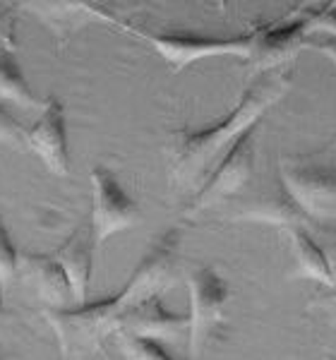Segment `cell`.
I'll return each instance as SVG.
<instances>
[{
  "label": "cell",
  "mask_w": 336,
  "mask_h": 360,
  "mask_svg": "<svg viewBox=\"0 0 336 360\" xmlns=\"http://www.w3.org/2000/svg\"><path fill=\"white\" fill-rule=\"evenodd\" d=\"M178 248L181 233L168 231L147 250L127 283L111 298L72 307H49L44 317L53 327L65 358L82 360L91 356L96 348H101L106 336L118 334L120 319L130 307L152 295L166 293L178 278Z\"/></svg>",
  "instance_id": "6da1fadb"
},
{
  "label": "cell",
  "mask_w": 336,
  "mask_h": 360,
  "mask_svg": "<svg viewBox=\"0 0 336 360\" xmlns=\"http://www.w3.org/2000/svg\"><path fill=\"white\" fill-rule=\"evenodd\" d=\"M291 70H276L271 75L254 79L240 94V101L224 115L219 123L205 130H183L176 132L171 147V183L190 185L200 176L217 166L219 156H226L231 147L245 135L250 127L259 125L262 115L281 101L283 94L291 89ZM221 161V159H219Z\"/></svg>",
  "instance_id": "7a4b0ae2"
},
{
  "label": "cell",
  "mask_w": 336,
  "mask_h": 360,
  "mask_svg": "<svg viewBox=\"0 0 336 360\" xmlns=\"http://www.w3.org/2000/svg\"><path fill=\"white\" fill-rule=\"evenodd\" d=\"M185 281L190 291V360H200L202 348L224 324L231 288L212 266H193Z\"/></svg>",
  "instance_id": "3957f363"
},
{
  "label": "cell",
  "mask_w": 336,
  "mask_h": 360,
  "mask_svg": "<svg viewBox=\"0 0 336 360\" xmlns=\"http://www.w3.org/2000/svg\"><path fill=\"white\" fill-rule=\"evenodd\" d=\"M279 183L308 217H336V168L310 156L283 159L279 164Z\"/></svg>",
  "instance_id": "277c9868"
},
{
  "label": "cell",
  "mask_w": 336,
  "mask_h": 360,
  "mask_svg": "<svg viewBox=\"0 0 336 360\" xmlns=\"http://www.w3.org/2000/svg\"><path fill=\"white\" fill-rule=\"evenodd\" d=\"M257 127L254 125L243 135L233 147L226 152V156L212 168V173L202 183L190 205L185 207V217H195V214L205 212V209L214 207L217 202L226 200L228 195L238 193L245 188L254 176V156H257Z\"/></svg>",
  "instance_id": "5b68a950"
},
{
  "label": "cell",
  "mask_w": 336,
  "mask_h": 360,
  "mask_svg": "<svg viewBox=\"0 0 336 360\" xmlns=\"http://www.w3.org/2000/svg\"><path fill=\"white\" fill-rule=\"evenodd\" d=\"M137 37L147 39L161 53V58L171 65V70H183L193 65L197 60L214 56H240L250 60L252 46H254V32L243 34V37H197V34H152L144 29L132 27Z\"/></svg>",
  "instance_id": "8992f818"
},
{
  "label": "cell",
  "mask_w": 336,
  "mask_h": 360,
  "mask_svg": "<svg viewBox=\"0 0 336 360\" xmlns=\"http://www.w3.org/2000/svg\"><path fill=\"white\" fill-rule=\"evenodd\" d=\"M91 231H94L96 248L103 245L111 236L127 231L142 221V212L137 202L123 190L118 178L106 166L91 168Z\"/></svg>",
  "instance_id": "52a82bcc"
},
{
  "label": "cell",
  "mask_w": 336,
  "mask_h": 360,
  "mask_svg": "<svg viewBox=\"0 0 336 360\" xmlns=\"http://www.w3.org/2000/svg\"><path fill=\"white\" fill-rule=\"evenodd\" d=\"M29 149L44 161L53 176H70V152H67V127L63 103L56 96L46 101L41 118L29 127Z\"/></svg>",
  "instance_id": "ba28073f"
},
{
  "label": "cell",
  "mask_w": 336,
  "mask_h": 360,
  "mask_svg": "<svg viewBox=\"0 0 336 360\" xmlns=\"http://www.w3.org/2000/svg\"><path fill=\"white\" fill-rule=\"evenodd\" d=\"M310 17H300L281 27L262 25L254 29V46L250 63L257 70H274L283 63L293 60L300 49L308 46L310 39Z\"/></svg>",
  "instance_id": "9c48e42d"
},
{
  "label": "cell",
  "mask_w": 336,
  "mask_h": 360,
  "mask_svg": "<svg viewBox=\"0 0 336 360\" xmlns=\"http://www.w3.org/2000/svg\"><path fill=\"white\" fill-rule=\"evenodd\" d=\"M118 332L154 341H173L183 332H190V315L168 310L161 295H152L125 312Z\"/></svg>",
  "instance_id": "30bf717a"
},
{
  "label": "cell",
  "mask_w": 336,
  "mask_h": 360,
  "mask_svg": "<svg viewBox=\"0 0 336 360\" xmlns=\"http://www.w3.org/2000/svg\"><path fill=\"white\" fill-rule=\"evenodd\" d=\"M20 276L39 293L51 307H72L75 295L63 266L53 255L20 252Z\"/></svg>",
  "instance_id": "8fae6325"
},
{
  "label": "cell",
  "mask_w": 336,
  "mask_h": 360,
  "mask_svg": "<svg viewBox=\"0 0 336 360\" xmlns=\"http://www.w3.org/2000/svg\"><path fill=\"white\" fill-rule=\"evenodd\" d=\"M94 250L96 240L89 224L84 229H77L56 252H51L56 257V262L63 266L67 281H70L75 305L86 303V291H89L91 281V264H94Z\"/></svg>",
  "instance_id": "7c38bea8"
},
{
  "label": "cell",
  "mask_w": 336,
  "mask_h": 360,
  "mask_svg": "<svg viewBox=\"0 0 336 360\" xmlns=\"http://www.w3.org/2000/svg\"><path fill=\"white\" fill-rule=\"evenodd\" d=\"M238 219L243 221H262L271 226H283V229H300V226L308 224V214L300 209L298 202L286 193V188L276 190L271 195H264L259 200H254L252 205L243 207Z\"/></svg>",
  "instance_id": "4fadbf2b"
},
{
  "label": "cell",
  "mask_w": 336,
  "mask_h": 360,
  "mask_svg": "<svg viewBox=\"0 0 336 360\" xmlns=\"http://www.w3.org/2000/svg\"><path fill=\"white\" fill-rule=\"evenodd\" d=\"M291 245H293V257H295V274L300 278L320 281L329 288L336 286L327 252H324V248L308 233L305 226L291 229Z\"/></svg>",
  "instance_id": "5bb4252c"
},
{
  "label": "cell",
  "mask_w": 336,
  "mask_h": 360,
  "mask_svg": "<svg viewBox=\"0 0 336 360\" xmlns=\"http://www.w3.org/2000/svg\"><path fill=\"white\" fill-rule=\"evenodd\" d=\"M0 101L17 103L22 108H46V103L29 89L25 75L10 49H0Z\"/></svg>",
  "instance_id": "9a60e30c"
},
{
  "label": "cell",
  "mask_w": 336,
  "mask_h": 360,
  "mask_svg": "<svg viewBox=\"0 0 336 360\" xmlns=\"http://www.w3.org/2000/svg\"><path fill=\"white\" fill-rule=\"evenodd\" d=\"M115 341H118V348L125 360H176L166 351L164 341L142 339V336H132L125 332L115 334Z\"/></svg>",
  "instance_id": "2e32d148"
},
{
  "label": "cell",
  "mask_w": 336,
  "mask_h": 360,
  "mask_svg": "<svg viewBox=\"0 0 336 360\" xmlns=\"http://www.w3.org/2000/svg\"><path fill=\"white\" fill-rule=\"evenodd\" d=\"M17 274H20V252L15 250L8 231L0 221V283H3V288L10 286Z\"/></svg>",
  "instance_id": "e0dca14e"
},
{
  "label": "cell",
  "mask_w": 336,
  "mask_h": 360,
  "mask_svg": "<svg viewBox=\"0 0 336 360\" xmlns=\"http://www.w3.org/2000/svg\"><path fill=\"white\" fill-rule=\"evenodd\" d=\"M0 142L15 149H29V130L17 123L3 106H0Z\"/></svg>",
  "instance_id": "ac0fdd59"
},
{
  "label": "cell",
  "mask_w": 336,
  "mask_h": 360,
  "mask_svg": "<svg viewBox=\"0 0 336 360\" xmlns=\"http://www.w3.org/2000/svg\"><path fill=\"white\" fill-rule=\"evenodd\" d=\"M310 29H322L327 37L336 39V5H322L310 13Z\"/></svg>",
  "instance_id": "d6986e66"
},
{
  "label": "cell",
  "mask_w": 336,
  "mask_h": 360,
  "mask_svg": "<svg viewBox=\"0 0 336 360\" xmlns=\"http://www.w3.org/2000/svg\"><path fill=\"white\" fill-rule=\"evenodd\" d=\"M305 49H315L329 58V60L336 65V39L334 37H322V39H308V46Z\"/></svg>",
  "instance_id": "ffe728a7"
},
{
  "label": "cell",
  "mask_w": 336,
  "mask_h": 360,
  "mask_svg": "<svg viewBox=\"0 0 336 360\" xmlns=\"http://www.w3.org/2000/svg\"><path fill=\"white\" fill-rule=\"evenodd\" d=\"M317 307H322L329 317H334L336 322V288H332L329 293H324L322 298H317Z\"/></svg>",
  "instance_id": "44dd1931"
},
{
  "label": "cell",
  "mask_w": 336,
  "mask_h": 360,
  "mask_svg": "<svg viewBox=\"0 0 336 360\" xmlns=\"http://www.w3.org/2000/svg\"><path fill=\"white\" fill-rule=\"evenodd\" d=\"M322 248H324V252H327L329 266H332V274H334V283H336V240H332L329 245H322Z\"/></svg>",
  "instance_id": "7402d4cb"
},
{
  "label": "cell",
  "mask_w": 336,
  "mask_h": 360,
  "mask_svg": "<svg viewBox=\"0 0 336 360\" xmlns=\"http://www.w3.org/2000/svg\"><path fill=\"white\" fill-rule=\"evenodd\" d=\"M3 310H5V303H3V283H0V319H3Z\"/></svg>",
  "instance_id": "603a6c76"
},
{
  "label": "cell",
  "mask_w": 336,
  "mask_h": 360,
  "mask_svg": "<svg viewBox=\"0 0 336 360\" xmlns=\"http://www.w3.org/2000/svg\"><path fill=\"white\" fill-rule=\"evenodd\" d=\"M0 360H5V358H0Z\"/></svg>",
  "instance_id": "cb8c5ba5"
},
{
  "label": "cell",
  "mask_w": 336,
  "mask_h": 360,
  "mask_svg": "<svg viewBox=\"0 0 336 360\" xmlns=\"http://www.w3.org/2000/svg\"><path fill=\"white\" fill-rule=\"evenodd\" d=\"M108 360H111V358H108Z\"/></svg>",
  "instance_id": "d4e9b609"
}]
</instances>
